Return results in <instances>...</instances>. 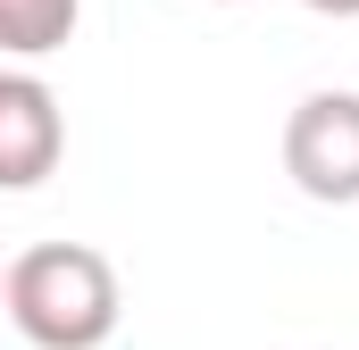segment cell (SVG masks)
<instances>
[{
	"instance_id": "8992f818",
	"label": "cell",
	"mask_w": 359,
	"mask_h": 350,
	"mask_svg": "<svg viewBox=\"0 0 359 350\" xmlns=\"http://www.w3.org/2000/svg\"><path fill=\"white\" fill-rule=\"evenodd\" d=\"M0 284H8V267H0Z\"/></svg>"
},
{
	"instance_id": "5b68a950",
	"label": "cell",
	"mask_w": 359,
	"mask_h": 350,
	"mask_svg": "<svg viewBox=\"0 0 359 350\" xmlns=\"http://www.w3.org/2000/svg\"><path fill=\"white\" fill-rule=\"evenodd\" d=\"M301 8H318V17H359V0H301Z\"/></svg>"
},
{
	"instance_id": "277c9868",
	"label": "cell",
	"mask_w": 359,
	"mask_h": 350,
	"mask_svg": "<svg viewBox=\"0 0 359 350\" xmlns=\"http://www.w3.org/2000/svg\"><path fill=\"white\" fill-rule=\"evenodd\" d=\"M84 0H0V50L8 59H50L76 42Z\"/></svg>"
},
{
	"instance_id": "7a4b0ae2",
	"label": "cell",
	"mask_w": 359,
	"mask_h": 350,
	"mask_svg": "<svg viewBox=\"0 0 359 350\" xmlns=\"http://www.w3.org/2000/svg\"><path fill=\"white\" fill-rule=\"evenodd\" d=\"M284 175L326 200V209H351L359 200V92H309L284 125Z\"/></svg>"
},
{
	"instance_id": "3957f363",
	"label": "cell",
	"mask_w": 359,
	"mask_h": 350,
	"mask_svg": "<svg viewBox=\"0 0 359 350\" xmlns=\"http://www.w3.org/2000/svg\"><path fill=\"white\" fill-rule=\"evenodd\" d=\"M67 150L59 92L25 67H0V192H34Z\"/></svg>"
},
{
	"instance_id": "6da1fadb",
	"label": "cell",
	"mask_w": 359,
	"mask_h": 350,
	"mask_svg": "<svg viewBox=\"0 0 359 350\" xmlns=\"http://www.w3.org/2000/svg\"><path fill=\"white\" fill-rule=\"evenodd\" d=\"M0 309L17 317V334L34 350H100L117 334V267L100 259L92 242H34L25 259L8 267Z\"/></svg>"
}]
</instances>
